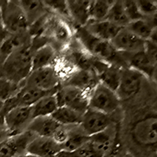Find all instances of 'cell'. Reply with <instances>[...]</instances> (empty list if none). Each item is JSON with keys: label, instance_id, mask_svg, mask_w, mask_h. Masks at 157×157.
I'll use <instances>...</instances> for the list:
<instances>
[{"label": "cell", "instance_id": "obj_12", "mask_svg": "<svg viewBox=\"0 0 157 157\" xmlns=\"http://www.w3.org/2000/svg\"><path fill=\"white\" fill-rule=\"evenodd\" d=\"M110 115L88 109L82 116L79 127L87 136L100 133L113 124Z\"/></svg>", "mask_w": 157, "mask_h": 157}, {"label": "cell", "instance_id": "obj_29", "mask_svg": "<svg viewBox=\"0 0 157 157\" xmlns=\"http://www.w3.org/2000/svg\"><path fill=\"white\" fill-rule=\"evenodd\" d=\"M114 1L96 0L90 1L89 9L90 21H101L106 19Z\"/></svg>", "mask_w": 157, "mask_h": 157}, {"label": "cell", "instance_id": "obj_44", "mask_svg": "<svg viewBox=\"0 0 157 157\" xmlns=\"http://www.w3.org/2000/svg\"><path fill=\"white\" fill-rule=\"evenodd\" d=\"M3 1H0V17H1V9H2V6Z\"/></svg>", "mask_w": 157, "mask_h": 157}, {"label": "cell", "instance_id": "obj_32", "mask_svg": "<svg viewBox=\"0 0 157 157\" xmlns=\"http://www.w3.org/2000/svg\"><path fill=\"white\" fill-rule=\"evenodd\" d=\"M138 10L144 18L154 17L156 13V4L153 1H136Z\"/></svg>", "mask_w": 157, "mask_h": 157}, {"label": "cell", "instance_id": "obj_36", "mask_svg": "<svg viewBox=\"0 0 157 157\" xmlns=\"http://www.w3.org/2000/svg\"><path fill=\"white\" fill-rule=\"evenodd\" d=\"M144 52H145V54H146L150 61H152L154 64H156V43H154L151 40H145Z\"/></svg>", "mask_w": 157, "mask_h": 157}, {"label": "cell", "instance_id": "obj_28", "mask_svg": "<svg viewBox=\"0 0 157 157\" xmlns=\"http://www.w3.org/2000/svg\"><path fill=\"white\" fill-rule=\"evenodd\" d=\"M105 20L120 28H125L130 23L123 8V1L113 2Z\"/></svg>", "mask_w": 157, "mask_h": 157}, {"label": "cell", "instance_id": "obj_23", "mask_svg": "<svg viewBox=\"0 0 157 157\" xmlns=\"http://www.w3.org/2000/svg\"><path fill=\"white\" fill-rule=\"evenodd\" d=\"M18 3L27 18L29 26L48 13V10L43 1L22 0L18 1Z\"/></svg>", "mask_w": 157, "mask_h": 157}, {"label": "cell", "instance_id": "obj_5", "mask_svg": "<svg viewBox=\"0 0 157 157\" xmlns=\"http://www.w3.org/2000/svg\"><path fill=\"white\" fill-rule=\"evenodd\" d=\"M23 85L32 86L47 92L56 93L61 86V78L52 65L32 70Z\"/></svg>", "mask_w": 157, "mask_h": 157}, {"label": "cell", "instance_id": "obj_35", "mask_svg": "<svg viewBox=\"0 0 157 157\" xmlns=\"http://www.w3.org/2000/svg\"><path fill=\"white\" fill-rule=\"evenodd\" d=\"M102 157H129L120 141L116 139L113 146Z\"/></svg>", "mask_w": 157, "mask_h": 157}, {"label": "cell", "instance_id": "obj_6", "mask_svg": "<svg viewBox=\"0 0 157 157\" xmlns=\"http://www.w3.org/2000/svg\"><path fill=\"white\" fill-rule=\"evenodd\" d=\"M58 107H68L83 114L89 109V94L71 86H61L56 91Z\"/></svg>", "mask_w": 157, "mask_h": 157}, {"label": "cell", "instance_id": "obj_20", "mask_svg": "<svg viewBox=\"0 0 157 157\" xmlns=\"http://www.w3.org/2000/svg\"><path fill=\"white\" fill-rule=\"evenodd\" d=\"M60 124L52 118V116H41L35 118L28 127V131L36 137H52Z\"/></svg>", "mask_w": 157, "mask_h": 157}, {"label": "cell", "instance_id": "obj_22", "mask_svg": "<svg viewBox=\"0 0 157 157\" xmlns=\"http://www.w3.org/2000/svg\"><path fill=\"white\" fill-rule=\"evenodd\" d=\"M58 57L57 50L51 44L47 43L33 52L32 70L39 69L47 66H52Z\"/></svg>", "mask_w": 157, "mask_h": 157}, {"label": "cell", "instance_id": "obj_27", "mask_svg": "<svg viewBox=\"0 0 157 157\" xmlns=\"http://www.w3.org/2000/svg\"><path fill=\"white\" fill-rule=\"evenodd\" d=\"M89 140L90 136L84 134L79 126H71L68 139L61 148L69 152H75V150L87 144Z\"/></svg>", "mask_w": 157, "mask_h": 157}, {"label": "cell", "instance_id": "obj_31", "mask_svg": "<svg viewBox=\"0 0 157 157\" xmlns=\"http://www.w3.org/2000/svg\"><path fill=\"white\" fill-rule=\"evenodd\" d=\"M43 2L48 11H52L58 16L64 17L66 19H70L67 1L54 0V1H43Z\"/></svg>", "mask_w": 157, "mask_h": 157}, {"label": "cell", "instance_id": "obj_25", "mask_svg": "<svg viewBox=\"0 0 157 157\" xmlns=\"http://www.w3.org/2000/svg\"><path fill=\"white\" fill-rule=\"evenodd\" d=\"M58 108L55 94H50L43 97L32 106V118L50 116Z\"/></svg>", "mask_w": 157, "mask_h": 157}, {"label": "cell", "instance_id": "obj_1", "mask_svg": "<svg viewBox=\"0 0 157 157\" xmlns=\"http://www.w3.org/2000/svg\"><path fill=\"white\" fill-rule=\"evenodd\" d=\"M75 36L78 45L94 58L121 68H127L122 54L115 50L110 42L95 37L84 27L75 29Z\"/></svg>", "mask_w": 157, "mask_h": 157}, {"label": "cell", "instance_id": "obj_43", "mask_svg": "<svg viewBox=\"0 0 157 157\" xmlns=\"http://www.w3.org/2000/svg\"><path fill=\"white\" fill-rule=\"evenodd\" d=\"M2 108H3V102L0 101V116H1V113H2Z\"/></svg>", "mask_w": 157, "mask_h": 157}, {"label": "cell", "instance_id": "obj_24", "mask_svg": "<svg viewBox=\"0 0 157 157\" xmlns=\"http://www.w3.org/2000/svg\"><path fill=\"white\" fill-rule=\"evenodd\" d=\"M154 22V18L152 20H150V17L142 18L130 22L125 28L140 39L148 40L156 31Z\"/></svg>", "mask_w": 157, "mask_h": 157}, {"label": "cell", "instance_id": "obj_2", "mask_svg": "<svg viewBox=\"0 0 157 157\" xmlns=\"http://www.w3.org/2000/svg\"><path fill=\"white\" fill-rule=\"evenodd\" d=\"M33 52L30 43L11 54L0 66L2 77L23 85L32 70Z\"/></svg>", "mask_w": 157, "mask_h": 157}, {"label": "cell", "instance_id": "obj_30", "mask_svg": "<svg viewBox=\"0 0 157 157\" xmlns=\"http://www.w3.org/2000/svg\"><path fill=\"white\" fill-rule=\"evenodd\" d=\"M21 85L17 84L3 77H0V101L2 102L13 98L20 90Z\"/></svg>", "mask_w": 157, "mask_h": 157}, {"label": "cell", "instance_id": "obj_41", "mask_svg": "<svg viewBox=\"0 0 157 157\" xmlns=\"http://www.w3.org/2000/svg\"><path fill=\"white\" fill-rule=\"evenodd\" d=\"M5 127V124H4V120L3 116H0V129H4Z\"/></svg>", "mask_w": 157, "mask_h": 157}, {"label": "cell", "instance_id": "obj_17", "mask_svg": "<svg viewBox=\"0 0 157 157\" xmlns=\"http://www.w3.org/2000/svg\"><path fill=\"white\" fill-rule=\"evenodd\" d=\"M62 149L52 137H36L27 148V153L38 157H55Z\"/></svg>", "mask_w": 157, "mask_h": 157}, {"label": "cell", "instance_id": "obj_13", "mask_svg": "<svg viewBox=\"0 0 157 157\" xmlns=\"http://www.w3.org/2000/svg\"><path fill=\"white\" fill-rule=\"evenodd\" d=\"M145 41L133 34L126 28H123L110 43L118 52L135 53L144 50Z\"/></svg>", "mask_w": 157, "mask_h": 157}, {"label": "cell", "instance_id": "obj_42", "mask_svg": "<svg viewBox=\"0 0 157 157\" xmlns=\"http://www.w3.org/2000/svg\"><path fill=\"white\" fill-rule=\"evenodd\" d=\"M19 157H38V156H36V155H31V154H29V153H25Z\"/></svg>", "mask_w": 157, "mask_h": 157}, {"label": "cell", "instance_id": "obj_34", "mask_svg": "<svg viewBox=\"0 0 157 157\" xmlns=\"http://www.w3.org/2000/svg\"><path fill=\"white\" fill-rule=\"evenodd\" d=\"M71 126H61L56 130L54 132V135L52 136V138L54 140V141L59 144V145L62 146L65 141L68 139V136H69L70 129Z\"/></svg>", "mask_w": 157, "mask_h": 157}, {"label": "cell", "instance_id": "obj_15", "mask_svg": "<svg viewBox=\"0 0 157 157\" xmlns=\"http://www.w3.org/2000/svg\"><path fill=\"white\" fill-rule=\"evenodd\" d=\"M118 138V127L114 123L100 133L90 136L89 144L100 157L110 149Z\"/></svg>", "mask_w": 157, "mask_h": 157}, {"label": "cell", "instance_id": "obj_37", "mask_svg": "<svg viewBox=\"0 0 157 157\" xmlns=\"http://www.w3.org/2000/svg\"><path fill=\"white\" fill-rule=\"evenodd\" d=\"M73 152L75 157H100L90 145L89 142Z\"/></svg>", "mask_w": 157, "mask_h": 157}, {"label": "cell", "instance_id": "obj_9", "mask_svg": "<svg viewBox=\"0 0 157 157\" xmlns=\"http://www.w3.org/2000/svg\"><path fill=\"white\" fill-rule=\"evenodd\" d=\"M6 129L10 135L21 134L27 130L33 120L32 107H16L3 116Z\"/></svg>", "mask_w": 157, "mask_h": 157}, {"label": "cell", "instance_id": "obj_21", "mask_svg": "<svg viewBox=\"0 0 157 157\" xmlns=\"http://www.w3.org/2000/svg\"><path fill=\"white\" fill-rule=\"evenodd\" d=\"M29 32L21 34L10 35L6 41L0 46V66L7 59V57L18 49L25 47L31 43Z\"/></svg>", "mask_w": 157, "mask_h": 157}, {"label": "cell", "instance_id": "obj_11", "mask_svg": "<svg viewBox=\"0 0 157 157\" xmlns=\"http://www.w3.org/2000/svg\"><path fill=\"white\" fill-rule=\"evenodd\" d=\"M35 137L28 130L10 136L0 144V157H19L27 153L28 145Z\"/></svg>", "mask_w": 157, "mask_h": 157}, {"label": "cell", "instance_id": "obj_16", "mask_svg": "<svg viewBox=\"0 0 157 157\" xmlns=\"http://www.w3.org/2000/svg\"><path fill=\"white\" fill-rule=\"evenodd\" d=\"M121 53V52H120ZM128 68L139 71L145 78H152L155 72V66L143 51L135 53H121Z\"/></svg>", "mask_w": 157, "mask_h": 157}, {"label": "cell", "instance_id": "obj_18", "mask_svg": "<svg viewBox=\"0 0 157 157\" xmlns=\"http://www.w3.org/2000/svg\"><path fill=\"white\" fill-rule=\"evenodd\" d=\"M90 1L69 0L67 1L69 17L77 28L84 27L90 21L89 9Z\"/></svg>", "mask_w": 157, "mask_h": 157}, {"label": "cell", "instance_id": "obj_19", "mask_svg": "<svg viewBox=\"0 0 157 157\" xmlns=\"http://www.w3.org/2000/svg\"><path fill=\"white\" fill-rule=\"evenodd\" d=\"M84 28L95 37L108 42L112 41L118 32L123 29L113 25L107 20L101 21H89Z\"/></svg>", "mask_w": 157, "mask_h": 157}, {"label": "cell", "instance_id": "obj_45", "mask_svg": "<svg viewBox=\"0 0 157 157\" xmlns=\"http://www.w3.org/2000/svg\"><path fill=\"white\" fill-rule=\"evenodd\" d=\"M0 77H2V75H1V73H0Z\"/></svg>", "mask_w": 157, "mask_h": 157}, {"label": "cell", "instance_id": "obj_7", "mask_svg": "<svg viewBox=\"0 0 157 157\" xmlns=\"http://www.w3.org/2000/svg\"><path fill=\"white\" fill-rule=\"evenodd\" d=\"M145 78L141 72L133 68L128 67L123 68L120 82L116 90L119 100H129L136 96L141 90Z\"/></svg>", "mask_w": 157, "mask_h": 157}, {"label": "cell", "instance_id": "obj_40", "mask_svg": "<svg viewBox=\"0 0 157 157\" xmlns=\"http://www.w3.org/2000/svg\"><path fill=\"white\" fill-rule=\"evenodd\" d=\"M10 134L8 132L6 129H0V144H1L4 140H6V138L10 137Z\"/></svg>", "mask_w": 157, "mask_h": 157}, {"label": "cell", "instance_id": "obj_8", "mask_svg": "<svg viewBox=\"0 0 157 157\" xmlns=\"http://www.w3.org/2000/svg\"><path fill=\"white\" fill-rule=\"evenodd\" d=\"M43 36L46 37L47 41L50 39L59 47H67L73 34L67 21H63L61 17H47Z\"/></svg>", "mask_w": 157, "mask_h": 157}, {"label": "cell", "instance_id": "obj_10", "mask_svg": "<svg viewBox=\"0 0 157 157\" xmlns=\"http://www.w3.org/2000/svg\"><path fill=\"white\" fill-rule=\"evenodd\" d=\"M157 120L155 116H149L140 120L134 125L131 134L134 141L141 145L152 146L156 144Z\"/></svg>", "mask_w": 157, "mask_h": 157}, {"label": "cell", "instance_id": "obj_4", "mask_svg": "<svg viewBox=\"0 0 157 157\" xmlns=\"http://www.w3.org/2000/svg\"><path fill=\"white\" fill-rule=\"evenodd\" d=\"M116 92L98 82L89 94V109L110 115L120 106Z\"/></svg>", "mask_w": 157, "mask_h": 157}, {"label": "cell", "instance_id": "obj_14", "mask_svg": "<svg viewBox=\"0 0 157 157\" xmlns=\"http://www.w3.org/2000/svg\"><path fill=\"white\" fill-rule=\"evenodd\" d=\"M98 79L94 71L75 70L61 82V86H71L90 94L98 83Z\"/></svg>", "mask_w": 157, "mask_h": 157}, {"label": "cell", "instance_id": "obj_39", "mask_svg": "<svg viewBox=\"0 0 157 157\" xmlns=\"http://www.w3.org/2000/svg\"><path fill=\"white\" fill-rule=\"evenodd\" d=\"M55 157H75V154L73 152H69V151H66V150L61 149Z\"/></svg>", "mask_w": 157, "mask_h": 157}, {"label": "cell", "instance_id": "obj_26", "mask_svg": "<svg viewBox=\"0 0 157 157\" xmlns=\"http://www.w3.org/2000/svg\"><path fill=\"white\" fill-rule=\"evenodd\" d=\"M83 114L68 107H58L52 114V118L61 126L79 125Z\"/></svg>", "mask_w": 157, "mask_h": 157}, {"label": "cell", "instance_id": "obj_38", "mask_svg": "<svg viewBox=\"0 0 157 157\" xmlns=\"http://www.w3.org/2000/svg\"><path fill=\"white\" fill-rule=\"evenodd\" d=\"M10 33L8 32L7 29H6V27L4 26L1 17H0V46L3 43L4 41H6L10 37Z\"/></svg>", "mask_w": 157, "mask_h": 157}, {"label": "cell", "instance_id": "obj_33", "mask_svg": "<svg viewBox=\"0 0 157 157\" xmlns=\"http://www.w3.org/2000/svg\"><path fill=\"white\" fill-rule=\"evenodd\" d=\"M123 5L130 22L144 18L138 10L136 1H123Z\"/></svg>", "mask_w": 157, "mask_h": 157}, {"label": "cell", "instance_id": "obj_3", "mask_svg": "<svg viewBox=\"0 0 157 157\" xmlns=\"http://www.w3.org/2000/svg\"><path fill=\"white\" fill-rule=\"evenodd\" d=\"M1 20L11 35L29 32V22L18 1H3L1 9Z\"/></svg>", "mask_w": 157, "mask_h": 157}]
</instances>
